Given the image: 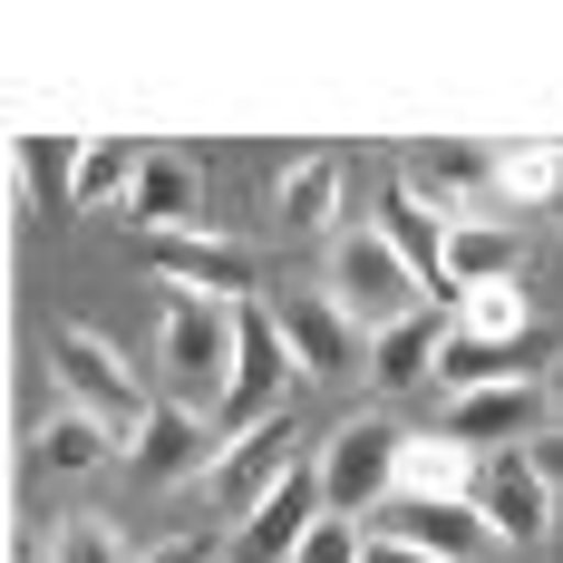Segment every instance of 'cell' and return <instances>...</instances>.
<instances>
[{"mask_svg": "<svg viewBox=\"0 0 563 563\" xmlns=\"http://www.w3.org/2000/svg\"><path fill=\"white\" fill-rule=\"evenodd\" d=\"M321 515H331L321 466H291L273 496L233 525V554H243V563H301V544H311V525H321Z\"/></svg>", "mask_w": 563, "mask_h": 563, "instance_id": "obj_8", "label": "cell"}, {"mask_svg": "<svg viewBox=\"0 0 563 563\" xmlns=\"http://www.w3.org/2000/svg\"><path fill=\"white\" fill-rule=\"evenodd\" d=\"M515 379H534V340H466V331H448V350H438V389L448 398L515 389Z\"/></svg>", "mask_w": 563, "mask_h": 563, "instance_id": "obj_18", "label": "cell"}, {"mask_svg": "<svg viewBox=\"0 0 563 563\" xmlns=\"http://www.w3.org/2000/svg\"><path fill=\"white\" fill-rule=\"evenodd\" d=\"M282 476H291V418H263L253 438H233V448L214 456V476H205V496H214V506H224L233 525H243V515L263 506V496H273Z\"/></svg>", "mask_w": 563, "mask_h": 563, "instance_id": "obj_13", "label": "cell"}, {"mask_svg": "<svg viewBox=\"0 0 563 563\" xmlns=\"http://www.w3.org/2000/svg\"><path fill=\"white\" fill-rule=\"evenodd\" d=\"M515 263H525V243H515L506 224L456 214V233H448V291H456V301H466V291H486V282H515Z\"/></svg>", "mask_w": 563, "mask_h": 563, "instance_id": "obj_20", "label": "cell"}, {"mask_svg": "<svg viewBox=\"0 0 563 563\" xmlns=\"http://www.w3.org/2000/svg\"><path fill=\"white\" fill-rule=\"evenodd\" d=\"M379 515H389L379 534H398V544H418V554H438V563H476L486 544H496L476 506H398V496H389Z\"/></svg>", "mask_w": 563, "mask_h": 563, "instance_id": "obj_17", "label": "cell"}, {"mask_svg": "<svg viewBox=\"0 0 563 563\" xmlns=\"http://www.w3.org/2000/svg\"><path fill=\"white\" fill-rule=\"evenodd\" d=\"M291 379H301V369H291L282 311L243 301V311H233V389H224V408H214V428H224V438H253V428L273 418V398L291 389Z\"/></svg>", "mask_w": 563, "mask_h": 563, "instance_id": "obj_4", "label": "cell"}, {"mask_svg": "<svg viewBox=\"0 0 563 563\" xmlns=\"http://www.w3.org/2000/svg\"><path fill=\"white\" fill-rule=\"evenodd\" d=\"M544 398H554V408H563V360H554V379H544Z\"/></svg>", "mask_w": 563, "mask_h": 563, "instance_id": "obj_32", "label": "cell"}, {"mask_svg": "<svg viewBox=\"0 0 563 563\" xmlns=\"http://www.w3.org/2000/svg\"><path fill=\"white\" fill-rule=\"evenodd\" d=\"M117 428H98V418H78V408H58L49 428H40V466L49 476H88V466H108Z\"/></svg>", "mask_w": 563, "mask_h": 563, "instance_id": "obj_24", "label": "cell"}, {"mask_svg": "<svg viewBox=\"0 0 563 563\" xmlns=\"http://www.w3.org/2000/svg\"><path fill=\"white\" fill-rule=\"evenodd\" d=\"M456 331H466V340H534V301H525V282H486V291H466V301H456Z\"/></svg>", "mask_w": 563, "mask_h": 563, "instance_id": "obj_23", "label": "cell"}, {"mask_svg": "<svg viewBox=\"0 0 563 563\" xmlns=\"http://www.w3.org/2000/svg\"><path fill=\"white\" fill-rule=\"evenodd\" d=\"M534 418H544V389H534V379H515V389H476V398H456L448 428L466 438V448H534V438H544Z\"/></svg>", "mask_w": 563, "mask_h": 563, "instance_id": "obj_16", "label": "cell"}, {"mask_svg": "<svg viewBox=\"0 0 563 563\" xmlns=\"http://www.w3.org/2000/svg\"><path fill=\"white\" fill-rule=\"evenodd\" d=\"M49 369H58V398H68L78 418L117 428V448H136V438H146L156 398H146V379H136V369H126L88 321H58V331H49Z\"/></svg>", "mask_w": 563, "mask_h": 563, "instance_id": "obj_1", "label": "cell"}, {"mask_svg": "<svg viewBox=\"0 0 563 563\" xmlns=\"http://www.w3.org/2000/svg\"><path fill=\"white\" fill-rule=\"evenodd\" d=\"M360 563H438V554H418V544H398V534H369V554Z\"/></svg>", "mask_w": 563, "mask_h": 563, "instance_id": "obj_31", "label": "cell"}, {"mask_svg": "<svg viewBox=\"0 0 563 563\" xmlns=\"http://www.w3.org/2000/svg\"><path fill=\"white\" fill-rule=\"evenodd\" d=\"M476 476H486V448H466L456 428H428V438H408V448H398L389 496H398V506H466V496H476Z\"/></svg>", "mask_w": 563, "mask_h": 563, "instance_id": "obj_11", "label": "cell"}, {"mask_svg": "<svg viewBox=\"0 0 563 563\" xmlns=\"http://www.w3.org/2000/svg\"><path fill=\"white\" fill-rule=\"evenodd\" d=\"M233 438L224 428H214V418H205V408H156V418H146V438H136V448H126V476H136V486H175V476H214V456H224Z\"/></svg>", "mask_w": 563, "mask_h": 563, "instance_id": "obj_10", "label": "cell"}, {"mask_svg": "<svg viewBox=\"0 0 563 563\" xmlns=\"http://www.w3.org/2000/svg\"><path fill=\"white\" fill-rule=\"evenodd\" d=\"M126 224L146 233V243H166V233H205V166L175 156V146H156L146 175H136V195H126Z\"/></svg>", "mask_w": 563, "mask_h": 563, "instance_id": "obj_12", "label": "cell"}, {"mask_svg": "<svg viewBox=\"0 0 563 563\" xmlns=\"http://www.w3.org/2000/svg\"><path fill=\"white\" fill-rule=\"evenodd\" d=\"M563 146H496V205H554Z\"/></svg>", "mask_w": 563, "mask_h": 563, "instance_id": "obj_25", "label": "cell"}, {"mask_svg": "<svg viewBox=\"0 0 563 563\" xmlns=\"http://www.w3.org/2000/svg\"><path fill=\"white\" fill-rule=\"evenodd\" d=\"M398 448H408V428H398V418H350V428H340L331 448H321V496H331V515L389 506Z\"/></svg>", "mask_w": 563, "mask_h": 563, "instance_id": "obj_6", "label": "cell"}, {"mask_svg": "<svg viewBox=\"0 0 563 563\" xmlns=\"http://www.w3.org/2000/svg\"><path fill=\"white\" fill-rule=\"evenodd\" d=\"M438 350H448V331L418 311V321H398V331L369 340V379L379 389H418V379H438Z\"/></svg>", "mask_w": 563, "mask_h": 563, "instance_id": "obj_21", "label": "cell"}, {"mask_svg": "<svg viewBox=\"0 0 563 563\" xmlns=\"http://www.w3.org/2000/svg\"><path fill=\"white\" fill-rule=\"evenodd\" d=\"M321 291L379 340V331H398V321H418V291H428V282L389 253V233H379V224H340L331 233V282H321Z\"/></svg>", "mask_w": 563, "mask_h": 563, "instance_id": "obj_2", "label": "cell"}, {"mask_svg": "<svg viewBox=\"0 0 563 563\" xmlns=\"http://www.w3.org/2000/svg\"><path fill=\"white\" fill-rule=\"evenodd\" d=\"M49 563H136L126 544H117V525H98V515H68L49 534Z\"/></svg>", "mask_w": 563, "mask_h": 563, "instance_id": "obj_27", "label": "cell"}, {"mask_svg": "<svg viewBox=\"0 0 563 563\" xmlns=\"http://www.w3.org/2000/svg\"><path fill=\"white\" fill-rule=\"evenodd\" d=\"M146 156H156V146L98 136V146L78 156V195H68V205H126V195H136V175H146Z\"/></svg>", "mask_w": 563, "mask_h": 563, "instance_id": "obj_22", "label": "cell"}, {"mask_svg": "<svg viewBox=\"0 0 563 563\" xmlns=\"http://www.w3.org/2000/svg\"><path fill=\"white\" fill-rule=\"evenodd\" d=\"M534 476L563 496V428H544V438H534Z\"/></svg>", "mask_w": 563, "mask_h": 563, "instance_id": "obj_30", "label": "cell"}, {"mask_svg": "<svg viewBox=\"0 0 563 563\" xmlns=\"http://www.w3.org/2000/svg\"><path fill=\"white\" fill-rule=\"evenodd\" d=\"M78 156L68 136H20V195H78Z\"/></svg>", "mask_w": 563, "mask_h": 563, "instance_id": "obj_26", "label": "cell"}, {"mask_svg": "<svg viewBox=\"0 0 563 563\" xmlns=\"http://www.w3.org/2000/svg\"><path fill=\"white\" fill-rule=\"evenodd\" d=\"M282 340H291V369H301V379H350V369H369V331L340 311L331 291H291V301H282Z\"/></svg>", "mask_w": 563, "mask_h": 563, "instance_id": "obj_9", "label": "cell"}, {"mask_svg": "<svg viewBox=\"0 0 563 563\" xmlns=\"http://www.w3.org/2000/svg\"><path fill=\"white\" fill-rule=\"evenodd\" d=\"M466 506L486 515L496 544H544L554 534V486L534 476V448H486V476H476Z\"/></svg>", "mask_w": 563, "mask_h": 563, "instance_id": "obj_7", "label": "cell"}, {"mask_svg": "<svg viewBox=\"0 0 563 563\" xmlns=\"http://www.w3.org/2000/svg\"><path fill=\"white\" fill-rule=\"evenodd\" d=\"M340 195H350V166L340 156H301L273 185V224L282 233H340Z\"/></svg>", "mask_w": 563, "mask_h": 563, "instance_id": "obj_19", "label": "cell"}, {"mask_svg": "<svg viewBox=\"0 0 563 563\" xmlns=\"http://www.w3.org/2000/svg\"><path fill=\"white\" fill-rule=\"evenodd\" d=\"M136 563H224V544L214 534H166V544H146Z\"/></svg>", "mask_w": 563, "mask_h": 563, "instance_id": "obj_29", "label": "cell"}, {"mask_svg": "<svg viewBox=\"0 0 563 563\" xmlns=\"http://www.w3.org/2000/svg\"><path fill=\"white\" fill-rule=\"evenodd\" d=\"M166 389L175 408H224L233 389V301H195V291H166Z\"/></svg>", "mask_w": 563, "mask_h": 563, "instance_id": "obj_3", "label": "cell"}, {"mask_svg": "<svg viewBox=\"0 0 563 563\" xmlns=\"http://www.w3.org/2000/svg\"><path fill=\"white\" fill-rule=\"evenodd\" d=\"M554 214H563V195H554Z\"/></svg>", "mask_w": 563, "mask_h": 563, "instance_id": "obj_33", "label": "cell"}, {"mask_svg": "<svg viewBox=\"0 0 563 563\" xmlns=\"http://www.w3.org/2000/svg\"><path fill=\"white\" fill-rule=\"evenodd\" d=\"M146 273L166 282V291H195V301H263V263L224 243V233H166V243H146Z\"/></svg>", "mask_w": 563, "mask_h": 563, "instance_id": "obj_5", "label": "cell"}, {"mask_svg": "<svg viewBox=\"0 0 563 563\" xmlns=\"http://www.w3.org/2000/svg\"><path fill=\"white\" fill-rule=\"evenodd\" d=\"M398 185L456 224V205H466L476 185H496V146H466V136H418V146L398 156Z\"/></svg>", "mask_w": 563, "mask_h": 563, "instance_id": "obj_14", "label": "cell"}, {"mask_svg": "<svg viewBox=\"0 0 563 563\" xmlns=\"http://www.w3.org/2000/svg\"><path fill=\"white\" fill-rule=\"evenodd\" d=\"M379 233H389V253L428 282V291H448V233L456 224L438 214V205H418L408 185H389V195H379ZM448 301H456V291H448Z\"/></svg>", "mask_w": 563, "mask_h": 563, "instance_id": "obj_15", "label": "cell"}, {"mask_svg": "<svg viewBox=\"0 0 563 563\" xmlns=\"http://www.w3.org/2000/svg\"><path fill=\"white\" fill-rule=\"evenodd\" d=\"M360 554H369V534H350V515H321L301 544V563H360Z\"/></svg>", "mask_w": 563, "mask_h": 563, "instance_id": "obj_28", "label": "cell"}]
</instances>
